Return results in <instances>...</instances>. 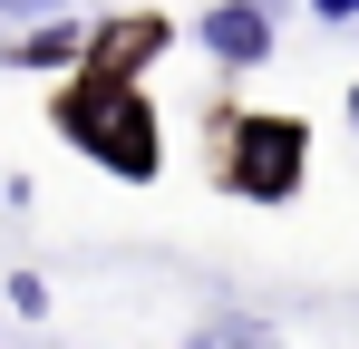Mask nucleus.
<instances>
[{"label": "nucleus", "mask_w": 359, "mask_h": 349, "mask_svg": "<svg viewBox=\"0 0 359 349\" xmlns=\"http://www.w3.org/2000/svg\"><path fill=\"white\" fill-rule=\"evenodd\" d=\"M350 116H359V88H350Z\"/></svg>", "instance_id": "nucleus-7"}, {"label": "nucleus", "mask_w": 359, "mask_h": 349, "mask_svg": "<svg viewBox=\"0 0 359 349\" xmlns=\"http://www.w3.org/2000/svg\"><path fill=\"white\" fill-rule=\"evenodd\" d=\"M204 49L224 58V68L272 58V10H262V0H214V10H204Z\"/></svg>", "instance_id": "nucleus-3"}, {"label": "nucleus", "mask_w": 359, "mask_h": 349, "mask_svg": "<svg viewBox=\"0 0 359 349\" xmlns=\"http://www.w3.org/2000/svg\"><path fill=\"white\" fill-rule=\"evenodd\" d=\"M10 20H39V10H68V0H0Z\"/></svg>", "instance_id": "nucleus-5"}, {"label": "nucleus", "mask_w": 359, "mask_h": 349, "mask_svg": "<svg viewBox=\"0 0 359 349\" xmlns=\"http://www.w3.org/2000/svg\"><path fill=\"white\" fill-rule=\"evenodd\" d=\"M78 49H88V39H78L68 20H49V29H39L29 49H10V58H20V68H68V58H78Z\"/></svg>", "instance_id": "nucleus-4"}, {"label": "nucleus", "mask_w": 359, "mask_h": 349, "mask_svg": "<svg viewBox=\"0 0 359 349\" xmlns=\"http://www.w3.org/2000/svg\"><path fill=\"white\" fill-rule=\"evenodd\" d=\"M301 156H311L301 116H243V136H233V184L252 194V204H292Z\"/></svg>", "instance_id": "nucleus-2"}, {"label": "nucleus", "mask_w": 359, "mask_h": 349, "mask_svg": "<svg viewBox=\"0 0 359 349\" xmlns=\"http://www.w3.org/2000/svg\"><path fill=\"white\" fill-rule=\"evenodd\" d=\"M311 10H320V20H359V0H311Z\"/></svg>", "instance_id": "nucleus-6"}, {"label": "nucleus", "mask_w": 359, "mask_h": 349, "mask_svg": "<svg viewBox=\"0 0 359 349\" xmlns=\"http://www.w3.org/2000/svg\"><path fill=\"white\" fill-rule=\"evenodd\" d=\"M59 136L78 146V156H97V165L117 174H156V107L136 97V78H117V68H88V88L59 107Z\"/></svg>", "instance_id": "nucleus-1"}]
</instances>
